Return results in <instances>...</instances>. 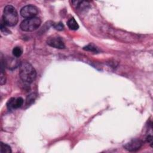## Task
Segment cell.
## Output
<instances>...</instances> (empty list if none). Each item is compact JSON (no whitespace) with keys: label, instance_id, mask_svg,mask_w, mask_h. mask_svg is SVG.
<instances>
[{"label":"cell","instance_id":"1","mask_svg":"<svg viewBox=\"0 0 153 153\" xmlns=\"http://www.w3.org/2000/svg\"><path fill=\"white\" fill-rule=\"evenodd\" d=\"M19 75L23 81L31 83L36 79V72L34 68L29 62L22 61L20 63Z\"/></svg>","mask_w":153,"mask_h":153},{"label":"cell","instance_id":"2","mask_svg":"<svg viewBox=\"0 0 153 153\" xmlns=\"http://www.w3.org/2000/svg\"><path fill=\"white\" fill-rule=\"evenodd\" d=\"M19 20L18 13L16 9L11 5L5 7L3 11V22L8 27H14Z\"/></svg>","mask_w":153,"mask_h":153},{"label":"cell","instance_id":"3","mask_svg":"<svg viewBox=\"0 0 153 153\" xmlns=\"http://www.w3.org/2000/svg\"><path fill=\"white\" fill-rule=\"evenodd\" d=\"M41 20L39 18H32L25 19L20 23V28L25 32H32L39 28Z\"/></svg>","mask_w":153,"mask_h":153},{"label":"cell","instance_id":"4","mask_svg":"<svg viewBox=\"0 0 153 153\" xmlns=\"http://www.w3.org/2000/svg\"><path fill=\"white\" fill-rule=\"evenodd\" d=\"M38 13L37 7L33 5H27L22 8L20 10V15L25 18H35Z\"/></svg>","mask_w":153,"mask_h":153},{"label":"cell","instance_id":"5","mask_svg":"<svg viewBox=\"0 0 153 153\" xmlns=\"http://www.w3.org/2000/svg\"><path fill=\"white\" fill-rule=\"evenodd\" d=\"M47 44L49 46L55 48L63 49L65 48V45L62 38L58 36H52L48 38V40H47Z\"/></svg>","mask_w":153,"mask_h":153},{"label":"cell","instance_id":"6","mask_svg":"<svg viewBox=\"0 0 153 153\" xmlns=\"http://www.w3.org/2000/svg\"><path fill=\"white\" fill-rule=\"evenodd\" d=\"M23 104V98L19 97L18 98H12L8 100L7 104V107L9 110H14L20 108Z\"/></svg>","mask_w":153,"mask_h":153},{"label":"cell","instance_id":"7","mask_svg":"<svg viewBox=\"0 0 153 153\" xmlns=\"http://www.w3.org/2000/svg\"><path fill=\"white\" fill-rule=\"evenodd\" d=\"M142 142L140 139H135L127 143L124 148L129 151H136L140 149L142 145Z\"/></svg>","mask_w":153,"mask_h":153},{"label":"cell","instance_id":"8","mask_svg":"<svg viewBox=\"0 0 153 153\" xmlns=\"http://www.w3.org/2000/svg\"><path fill=\"white\" fill-rule=\"evenodd\" d=\"M67 25L68 28L71 29V30H77L79 28V25L78 23L76 22L75 19L74 18H71L70 19L68 22H67Z\"/></svg>","mask_w":153,"mask_h":153},{"label":"cell","instance_id":"9","mask_svg":"<svg viewBox=\"0 0 153 153\" xmlns=\"http://www.w3.org/2000/svg\"><path fill=\"white\" fill-rule=\"evenodd\" d=\"M0 152L1 153H11L12 152L11 147L3 142H1V148H0Z\"/></svg>","mask_w":153,"mask_h":153},{"label":"cell","instance_id":"10","mask_svg":"<svg viewBox=\"0 0 153 153\" xmlns=\"http://www.w3.org/2000/svg\"><path fill=\"white\" fill-rule=\"evenodd\" d=\"M13 55L16 58H19L22 56L23 53V49L19 46L14 47V48L13 49Z\"/></svg>","mask_w":153,"mask_h":153},{"label":"cell","instance_id":"11","mask_svg":"<svg viewBox=\"0 0 153 153\" xmlns=\"http://www.w3.org/2000/svg\"><path fill=\"white\" fill-rule=\"evenodd\" d=\"M84 50H85L86 51H89V52H95V53L99 52L98 48L93 44H88V45L86 46V47H84Z\"/></svg>","mask_w":153,"mask_h":153},{"label":"cell","instance_id":"12","mask_svg":"<svg viewBox=\"0 0 153 153\" xmlns=\"http://www.w3.org/2000/svg\"><path fill=\"white\" fill-rule=\"evenodd\" d=\"M53 27L54 28H55L56 30H58V31H62L63 28H64V26H63V23L61 22L54 24Z\"/></svg>","mask_w":153,"mask_h":153},{"label":"cell","instance_id":"13","mask_svg":"<svg viewBox=\"0 0 153 153\" xmlns=\"http://www.w3.org/2000/svg\"><path fill=\"white\" fill-rule=\"evenodd\" d=\"M35 99V96L34 94H32V95H30L28 98H27V105H29L32 103H33L34 102V100Z\"/></svg>","mask_w":153,"mask_h":153},{"label":"cell","instance_id":"14","mask_svg":"<svg viewBox=\"0 0 153 153\" xmlns=\"http://www.w3.org/2000/svg\"><path fill=\"white\" fill-rule=\"evenodd\" d=\"M6 27V25L2 21L1 23V32H3V33H5V34L10 33V31Z\"/></svg>","mask_w":153,"mask_h":153},{"label":"cell","instance_id":"15","mask_svg":"<svg viewBox=\"0 0 153 153\" xmlns=\"http://www.w3.org/2000/svg\"><path fill=\"white\" fill-rule=\"evenodd\" d=\"M146 139H147V142H148L149 144H150L151 146L152 147V136L149 135L148 136H147Z\"/></svg>","mask_w":153,"mask_h":153}]
</instances>
